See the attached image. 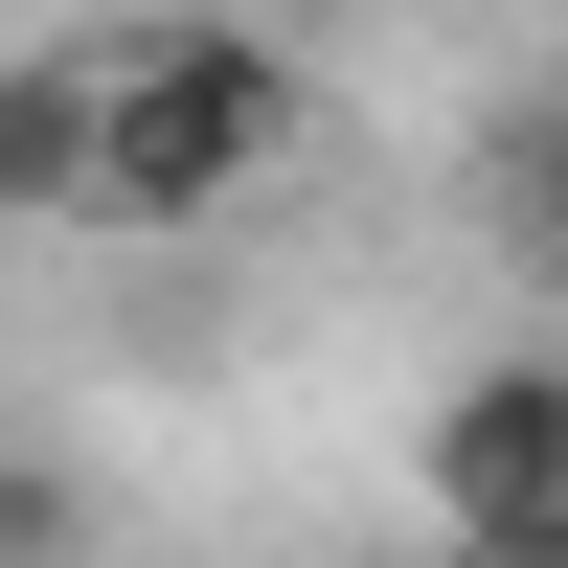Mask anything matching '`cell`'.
Masks as SVG:
<instances>
[{
	"instance_id": "5",
	"label": "cell",
	"mask_w": 568,
	"mask_h": 568,
	"mask_svg": "<svg viewBox=\"0 0 568 568\" xmlns=\"http://www.w3.org/2000/svg\"><path fill=\"white\" fill-rule=\"evenodd\" d=\"M478 205H500V227H546V205H568V114H524V136H500V160H478Z\"/></svg>"
},
{
	"instance_id": "6",
	"label": "cell",
	"mask_w": 568,
	"mask_h": 568,
	"mask_svg": "<svg viewBox=\"0 0 568 568\" xmlns=\"http://www.w3.org/2000/svg\"><path fill=\"white\" fill-rule=\"evenodd\" d=\"M524 273H546V342H568V205H546V227H524Z\"/></svg>"
},
{
	"instance_id": "4",
	"label": "cell",
	"mask_w": 568,
	"mask_h": 568,
	"mask_svg": "<svg viewBox=\"0 0 568 568\" xmlns=\"http://www.w3.org/2000/svg\"><path fill=\"white\" fill-rule=\"evenodd\" d=\"M91 546H114L91 455H69V433H0V568H91Z\"/></svg>"
},
{
	"instance_id": "1",
	"label": "cell",
	"mask_w": 568,
	"mask_h": 568,
	"mask_svg": "<svg viewBox=\"0 0 568 568\" xmlns=\"http://www.w3.org/2000/svg\"><path fill=\"white\" fill-rule=\"evenodd\" d=\"M296 160V45L251 0H160L91 45V227H227Z\"/></svg>"
},
{
	"instance_id": "3",
	"label": "cell",
	"mask_w": 568,
	"mask_h": 568,
	"mask_svg": "<svg viewBox=\"0 0 568 568\" xmlns=\"http://www.w3.org/2000/svg\"><path fill=\"white\" fill-rule=\"evenodd\" d=\"M0 227H91V45H0Z\"/></svg>"
},
{
	"instance_id": "7",
	"label": "cell",
	"mask_w": 568,
	"mask_h": 568,
	"mask_svg": "<svg viewBox=\"0 0 568 568\" xmlns=\"http://www.w3.org/2000/svg\"><path fill=\"white\" fill-rule=\"evenodd\" d=\"M433 568H455V546H433Z\"/></svg>"
},
{
	"instance_id": "2",
	"label": "cell",
	"mask_w": 568,
	"mask_h": 568,
	"mask_svg": "<svg viewBox=\"0 0 568 568\" xmlns=\"http://www.w3.org/2000/svg\"><path fill=\"white\" fill-rule=\"evenodd\" d=\"M409 500H433V546H500L568 500V342H478L433 387V433H409Z\"/></svg>"
}]
</instances>
